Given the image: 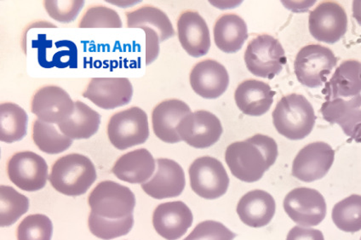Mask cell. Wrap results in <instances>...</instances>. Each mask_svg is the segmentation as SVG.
<instances>
[{
  "label": "cell",
  "instance_id": "obj_1",
  "mask_svg": "<svg viewBox=\"0 0 361 240\" xmlns=\"http://www.w3.org/2000/svg\"><path fill=\"white\" fill-rule=\"evenodd\" d=\"M89 229L96 237L110 240L128 234L134 225L135 197L126 186L112 181L98 183L90 193Z\"/></svg>",
  "mask_w": 361,
  "mask_h": 240
},
{
  "label": "cell",
  "instance_id": "obj_2",
  "mask_svg": "<svg viewBox=\"0 0 361 240\" xmlns=\"http://www.w3.org/2000/svg\"><path fill=\"white\" fill-rule=\"evenodd\" d=\"M278 145L272 137L262 134L235 141L226 149L225 161L239 180L259 181L278 158Z\"/></svg>",
  "mask_w": 361,
  "mask_h": 240
},
{
  "label": "cell",
  "instance_id": "obj_3",
  "mask_svg": "<svg viewBox=\"0 0 361 240\" xmlns=\"http://www.w3.org/2000/svg\"><path fill=\"white\" fill-rule=\"evenodd\" d=\"M97 178L95 165L88 157L71 153L56 160L49 180L57 192L75 197L87 192Z\"/></svg>",
  "mask_w": 361,
  "mask_h": 240
},
{
  "label": "cell",
  "instance_id": "obj_4",
  "mask_svg": "<svg viewBox=\"0 0 361 240\" xmlns=\"http://www.w3.org/2000/svg\"><path fill=\"white\" fill-rule=\"evenodd\" d=\"M272 117L277 132L293 141L302 140L309 136L316 120L313 106L300 94L283 96Z\"/></svg>",
  "mask_w": 361,
  "mask_h": 240
},
{
  "label": "cell",
  "instance_id": "obj_5",
  "mask_svg": "<svg viewBox=\"0 0 361 240\" xmlns=\"http://www.w3.org/2000/svg\"><path fill=\"white\" fill-rule=\"evenodd\" d=\"M286 62L284 48L277 39L269 34L258 35L245 50L246 68L259 78L273 80Z\"/></svg>",
  "mask_w": 361,
  "mask_h": 240
},
{
  "label": "cell",
  "instance_id": "obj_6",
  "mask_svg": "<svg viewBox=\"0 0 361 240\" xmlns=\"http://www.w3.org/2000/svg\"><path fill=\"white\" fill-rule=\"evenodd\" d=\"M106 132L111 144L118 150L143 144L149 137L147 113L137 107L118 112L111 117Z\"/></svg>",
  "mask_w": 361,
  "mask_h": 240
},
{
  "label": "cell",
  "instance_id": "obj_7",
  "mask_svg": "<svg viewBox=\"0 0 361 240\" xmlns=\"http://www.w3.org/2000/svg\"><path fill=\"white\" fill-rule=\"evenodd\" d=\"M338 59L331 49L321 44H309L301 49L294 62L298 80L305 87L318 88L326 82Z\"/></svg>",
  "mask_w": 361,
  "mask_h": 240
},
{
  "label": "cell",
  "instance_id": "obj_8",
  "mask_svg": "<svg viewBox=\"0 0 361 240\" xmlns=\"http://www.w3.org/2000/svg\"><path fill=\"white\" fill-rule=\"evenodd\" d=\"M191 189L200 197L216 199L227 193L229 177L221 162L204 156L192 163L190 170Z\"/></svg>",
  "mask_w": 361,
  "mask_h": 240
},
{
  "label": "cell",
  "instance_id": "obj_9",
  "mask_svg": "<svg viewBox=\"0 0 361 240\" xmlns=\"http://www.w3.org/2000/svg\"><path fill=\"white\" fill-rule=\"evenodd\" d=\"M48 172V165L44 158L30 151L16 153L7 165L11 182L26 192L44 189L50 177Z\"/></svg>",
  "mask_w": 361,
  "mask_h": 240
},
{
  "label": "cell",
  "instance_id": "obj_10",
  "mask_svg": "<svg viewBox=\"0 0 361 240\" xmlns=\"http://www.w3.org/2000/svg\"><path fill=\"white\" fill-rule=\"evenodd\" d=\"M348 23L346 11L339 4L325 1L310 12L309 30L318 42L334 44L345 35Z\"/></svg>",
  "mask_w": 361,
  "mask_h": 240
},
{
  "label": "cell",
  "instance_id": "obj_11",
  "mask_svg": "<svg viewBox=\"0 0 361 240\" xmlns=\"http://www.w3.org/2000/svg\"><path fill=\"white\" fill-rule=\"evenodd\" d=\"M284 209L294 222L302 227L321 225L326 215V203L315 189L298 188L291 190L284 199Z\"/></svg>",
  "mask_w": 361,
  "mask_h": 240
},
{
  "label": "cell",
  "instance_id": "obj_12",
  "mask_svg": "<svg viewBox=\"0 0 361 240\" xmlns=\"http://www.w3.org/2000/svg\"><path fill=\"white\" fill-rule=\"evenodd\" d=\"M182 141L195 149H204L216 144L224 132L223 125L211 112L200 110L183 118L178 126Z\"/></svg>",
  "mask_w": 361,
  "mask_h": 240
},
{
  "label": "cell",
  "instance_id": "obj_13",
  "mask_svg": "<svg viewBox=\"0 0 361 240\" xmlns=\"http://www.w3.org/2000/svg\"><path fill=\"white\" fill-rule=\"evenodd\" d=\"M335 160V151L329 144L316 141L302 149L293 164V176L302 182L321 180L329 172Z\"/></svg>",
  "mask_w": 361,
  "mask_h": 240
},
{
  "label": "cell",
  "instance_id": "obj_14",
  "mask_svg": "<svg viewBox=\"0 0 361 240\" xmlns=\"http://www.w3.org/2000/svg\"><path fill=\"white\" fill-rule=\"evenodd\" d=\"M32 113L44 123L59 125L67 120L75 109L68 93L59 87L39 89L32 100Z\"/></svg>",
  "mask_w": 361,
  "mask_h": 240
},
{
  "label": "cell",
  "instance_id": "obj_15",
  "mask_svg": "<svg viewBox=\"0 0 361 240\" xmlns=\"http://www.w3.org/2000/svg\"><path fill=\"white\" fill-rule=\"evenodd\" d=\"M133 96V84L126 78H94L83 93L85 99L106 110L129 104Z\"/></svg>",
  "mask_w": 361,
  "mask_h": 240
},
{
  "label": "cell",
  "instance_id": "obj_16",
  "mask_svg": "<svg viewBox=\"0 0 361 240\" xmlns=\"http://www.w3.org/2000/svg\"><path fill=\"white\" fill-rule=\"evenodd\" d=\"M186 185L185 174L178 163L169 158L157 160V170L142 189L150 197L164 199L179 196Z\"/></svg>",
  "mask_w": 361,
  "mask_h": 240
},
{
  "label": "cell",
  "instance_id": "obj_17",
  "mask_svg": "<svg viewBox=\"0 0 361 240\" xmlns=\"http://www.w3.org/2000/svg\"><path fill=\"white\" fill-rule=\"evenodd\" d=\"M190 84L192 91L202 99H216L227 91L228 72L224 65L216 61L204 60L192 68Z\"/></svg>",
  "mask_w": 361,
  "mask_h": 240
},
{
  "label": "cell",
  "instance_id": "obj_18",
  "mask_svg": "<svg viewBox=\"0 0 361 240\" xmlns=\"http://www.w3.org/2000/svg\"><path fill=\"white\" fill-rule=\"evenodd\" d=\"M192 211L182 201L164 203L154 210L153 225L158 234L166 240H178L192 225Z\"/></svg>",
  "mask_w": 361,
  "mask_h": 240
},
{
  "label": "cell",
  "instance_id": "obj_19",
  "mask_svg": "<svg viewBox=\"0 0 361 240\" xmlns=\"http://www.w3.org/2000/svg\"><path fill=\"white\" fill-rule=\"evenodd\" d=\"M178 34L182 47L192 58H201L210 51V30L198 12L187 11L180 14Z\"/></svg>",
  "mask_w": 361,
  "mask_h": 240
},
{
  "label": "cell",
  "instance_id": "obj_20",
  "mask_svg": "<svg viewBox=\"0 0 361 240\" xmlns=\"http://www.w3.org/2000/svg\"><path fill=\"white\" fill-rule=\"evenodd\" d=\"M191 113V109L184 101L170 99L156 106L152 113V125L155 136L166 144L182 141L178 135L180 121Z\"/></svg>",
  "mask_w": 361,
  "mask_h": 240
},
{
  "label": "cell",
  "instance_id": "obj_21",
  "mask_svg": "<svg viewBox=\"0 0 361 240\" xmlns=\"http://www.w3.org/2000/svg\"><path fill=\"white\" fill-rule=\"evenodd\" d=\"M276 91L270 85L256 80H248L239 84L235 93L238 108L245 115L259 117L269 111Z\"/></svg>",
  "mask_w": 361,
  "mask_h": 240
},
{
  "label": "cell",
  "instance_id": "obj_22",
  "mask_svg": "<svg viewBox=\"0 0 361 240\" xmlns=\"http://www.w3.org/2000/svg\"><path fill=\"white\" fill-rule=\"evenodd\" d=\"M276 210V201L264 190H253L245 194L237 206V213L242 222L255 229L268 225Z\"/></svg>",
  "mask_w": 361,
  "mask_h": 240
},
{
  "label": "cell",
  "instance_id": "obj_23",
  "mask_svg": "<svg viewBox=\"0 0 361 240\" xmlns=\"http://www.w3.org/2000/svg\"><path fill=\"white\" fill-rule=\"evenodd\" d=\"M155 160L149 150L140 149L124 154L112 169L114 176L133 184H143L153 176Z\"/></svg>",
  "mask_w": 361,
  "mask_h": 240
},
{
  "label": "cell",
  "instance_id": "obj_24",
  "mask_svg": "<svg viewBox=\"0 0 361 240\" xmlns=\"http://www.w3.org/2000/svg\"><path fill=\"white\" fill-rule=\"evenodd\" d=\"M360 93L361 63L355 60H348L340 65L323 89L326 101L343 97L352 99Z\"/></svg>",
  "mask_w": 361,
  "mask_h": 240
},
{
  "label": "cell",
  "instance_id": "obj_25",
  "mask_svg": "<svg viewBox=\"0 0 361 240\" xmlns=\"http://www.w3.org/2000/svg\"><path fill=\"white\" fill-rule=\"evenodd\" d=\"M213 32L216 47L228 54L240 51L248 39L247 25L240 16L235 14L221 15L217 20Z\"/></svg>",
  "mask_w": 361,
  "mask_h": 240
},
{
  "label": "cell",
  "instance_id": "obj_26",
  "mask_svg": "<svg viewBox=\"0 0 361 240\" xmlns=\"http://www.w3.org/2000/svg\"><path fill=\"white\" fill-rule=\"evenodd\" d=\"M101 116L87 104L78 101L73 115L59 125L60 132L72 140L89 139L99 129Z\"/></svg>",
  "mask_w": 361,
  "mask_h": 240
},
{
  "label": "cell",
  "instance_id": "obj_27",
  "mask_svg": "<svg viewBox=\"0 0 361 240\" xmlns=\"http://www.w3.org/2000/svg\"><path fill=\"white\" fill-rule=\"evenodd\" d=\"M127 27H149L158 32L161 42L175 35L173 26L165 12L154 6H143L131 12H126Z\"/></svg>",
  "mask_w": 361,
  "mask_h": 240
},
{
  "label": "cell",
  "instance_id": "obj_28",
  "mask_svg": "<svg viewBox=\"0 0 361 240\" xmlns=\"http://www.w3.org/2000/svg\"><path fill=\"white\" fill-rule=\"evenodd\" d=\"M28 117L25 110L12 103L0 105V141L6 144L23 140L27 135Z\"/></svg>",
  "mask_w": 361,
  "mask_h": 240
},
{
  "label": "cell",
  "instance_id": "obj_29",
  "mask_svg": "<svg viewBox=\"0 0 361 240\" xmlns=\"http://www.w3.org/2000/svg\"><path fill=\"white\" fill-rule=\"evenodd\" d=\"M30 210V199L10 186L0 187V226L10 227Z\"/></svg>",
  "mask_w": 361,
  "mask_h": 240
},
{
  "label": "cell",
  "instance_id": "obj_30",
  "mask_svg": "<svg viewBox=\"0 0 361 240\" xmlns=\"http://www.w3.org/2000/svg\"><path fill=\"white\" fill-rule=\"evenodd\" d=\"M32 139L40 151L48 154H59L68 150L73 140L57 132L54 125L36 120L32 127Z\"/></svg>",
  "mask_w": 361,
  "mask_h": 240
},
{
  "label": "cell",
  "instance_id": "obj_31",
  "mask_svg": "<svg viewBox=\"0 0 361 240\" xmlns=\"http://www.w3.org/2000/svg\"><path fill=\"white\" fill-rule=\"evenodd\" d=\"M332 221L346 233L361 230V195L353 194L336 204L332 209Z\"/></svg>",
  "mask_w": 361,
  "mask_h": 240
},
{
  "label": "cell",
  "instance_id": "obj_32",
  "mask_svg": "<svg viewBox=\"0 0 361 240\" xmlns=\"http://www.w3.org/2000/svg\"><path fill=\"white\" fill-rule=\"evenodd\" d=\"M51 219L42 214L28 215L18 227V240H51Z\"/></svg>",
  "mask_w": 361,
  "mask_h": 240
},
{
  "label": "cell",
  "instance_id": "obj_33",
  "mask_svg": "<svg viewBox=\"0 0 361 240\" xmlns=\"http://www.w3.org/2000/svg\"><path fill=\"white\" fill-rule=\"evenodd\" d=\"M80 28H121L120 15L110 8L97 6L90 7L82 18Z\"/></svg>",
  "mask_w": 361,
  "mask_h": 240
},
{
  "label": "cell",
  "instance_id": "obj_34",
  "mask_svg": "<svg viewBox=\"0 0 361 240\" xmlns=\"http://www.w3.org/2000/svg\"><path fill=\"white\" fill-rule=\"evenodd\" d=\"M361 107V95L352 97L350 100L336 99L326 101L321 108V113L325 120L331 125L339 124L348 113Z\"/></svg>",
  "mask_w": 361,
  "mask_h": 240
},
{
  "label": "cell",
  "instance_id": "obj_35",
  "mask_svg": "<svg viewBox=\"0 0 361 240\" xmlns=\"http://www.w3.org/2000/svg\"><path fill=\"white\" fill-rule=\"evenodd\" d=\"M45 10L55 21L61 23H71L77 18L78 15L85 6L84 0H71V1H59V0H45Z\"/></svg>",
  "mask_w": 361,
  "mask_h": 240
},
{
  "label": "cell",
  "instance_id": "obj_36",
  "mask_svg": "<svg viewBox=\"0 0 361 240\" xmlns=\"http://www.w3.org/2000/svg\"><path fill=\"white\" fill-rule=\"evenodd\" d=\"M236 234L216 221H204L195 227L184 240H233Z\"/></svg>",
  "mask_w": 361,
  "mask_h": 240
},
{
  "label": "cell",
  "instance_id": "obj_37",
  "mask_svg": "<svg viewBox=\"0 0 361 240\" xmlns=\"http://www.w3.org/2000/svg\"><path fill=\"white\" fill-rule=\"evenodd\" d=\"M344 134L352 140L361 144V110H352L338 124Z\"/></svg>",
  "mask_w": 361,
  "mask_h": 240
},
{
  "label": "cell",
  "instance_id": "obj_38",
  "mask_svg": "<svg viewBox=\"0 0 361 240\" xmlns=\"http://www.w3.org/2000/svg\"><path fill=\"white\" fill-rule=\"evenodd\" d=\"M146 32V64L149 65L158 58L159 44L161 42L158 32L149 27H142Z\"/></svg>",
  "mask_w": 361,
  "mask_h": 240
},
{
  "label": "cell",
  "instance_id": "obj_39",
  "mask_svg": "<svg viewBox=\"0 0 361 240\" xmlns=\"http://www.w3.org/2000/svg\"><path fill=\"white\" fill-rule=\"evenodd\" d=\"M286 240H325L322 231L300 226L290 229Z\"/></svg>",
  "mask_w": 361,
  "mask_h": 240
},
{
  "label": "cell",
  "instance_id": "obj_40",
  "mask_svg": "<svg viewBox=\"0 0 361 240\" xmlns=\"http://www.w3.org/2000/svg\"><path fill=\"white\" fill-rule=\"evenodd\" d=\"M353 16L361 26V0L353 1Z\"/></svg>",
  "mask_w": 361,
  "mask_h": 240
},
{
  "label": "cell",
  "instance_id": "obj_41",
  "mask_svg": "<svg viewBox=\"0 0 361 240\" xmlns=\"http://www.w3.org/2000/svg\"><path fill=\"white\" fill-rule=\"evenodd\" d=\"M360 240H361V238H360Z\"/></svg>",
  "mask_w": 361,
  "mask_h": 240
}]
</instances>
